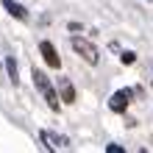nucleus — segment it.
Wrapping results in <instances>:
<instances>
[{
  "mask_svg": "<svg viewBox=\"0 0 153 153\" xmlns=\"http://www.w3.org/2000/svg\"><path fill=\"white\" fill-rule=\"evenodd\" d=\"M31 78H33V86H36L39 92L45 95V100H48V106H50L53 111H59V95H56V89L50 86L48 75H45L42 70H36V67H33V70H31Z\"/></svg>",
  "mask_w": 153,
  "mask_h": 153,
  "instance_id": "nucleus-1",
  "label": "nucleus"
},
{
  "mask_svg": "<svg viewBox=\"0 0 153 153\" xmlns=\"http://www.w3.org/2000/svg\"><path fill=\"white\" fill-rule=\"evenodd\" d=\"M73 48H75V53L86 61V64L95 67L97 61H100V53H97V48H95L89 39H84V36H73Z\"/></svg>",
  "mask_w": 153,
  "mask_h": 153,
  "instance_id": "nucleus-2",
  "label": "nucleus"
},
{
  "mask_svg": "<svg viewBox=\"0 0 153 153\" xmlns=\"http://www.w3.org/2000/svg\"><path fill=\"white\" fill-rule=\"evenodd\" d=\"M39 53H42V59H45V64L48 67H53V70H59L61 67V59H59V53H56V48L45 39V42H39Z\"/></svg>",
  "mask_w": 153,
  "mask_h": 153,
  "instance_id": "nucleus-3",
  "label": "nucleus"
},
{
  "mask_svg": "<svg viewBox=\"0 0 153 153\" xmlns=\"http://www.w3.org/2000/svg\"><path fill=\"white\" fill-rule=\"evenodd\" d=\"M131 95H134L131 89H117V92L111 95V103H109V106H111V111L123 114L125 109H128V100H131Z\"/></svg>",
  "mask_w": 153,
  "mask_h": 153,
  "instance_id": "nucleus-4",
  "label": "nucleus"
},
{
  "mask_svg": "<svg viewBox=\"0 0 153 153\" xmlns=\"http://www.w3.org/2000/svg\"><path fill=\"white\" fill-rule=\"evenodd\" d=\"M3 6H6V11L11 14V17H17V20H28V11H25V6H20V3H14V0H3Z\"/></svg>",
  "mask_w": 153,
  "mask_h": 153,
  "instance_id": "nucleus-5",
  "label": "nucleus"
},
{
  "mask_svg": "<svg viewBox=\"0 0 153 153\" xmlns=\"http://www.w3.org/2000/svg\"><path fill=\"white\" fill-rule=\"evenodd\" d=\"M59 89H61V100L64 103H75V89L67 78H59Z\"/></svg>",
  "mask_w": 153,
  "mask_h": 153,
  "instance_id": "nucleus-6",
  "label": "nucleus"
},
{
  "mask_svg": "<svg viewBox=\"0 0 153 153\" xmlns=\"http://www.w3.org/2000/svg\"><path fill=\"white\" fill-rule=\"evenodd\" d=\"M6 70H8V78H11V84L17 86V61H14V59H6Z\"/></svg>",
  "mask_w": 153,
  "mask_h": 153,
  "instance_id": "nucleus-7",
  "label": "nucleus"
},
{
  "mask_svg": "<svg viewBox=\"0 0 153 153\" xmlns=\"http://www.w3.org/2000/svg\"><path fill=\"white\" fill-rule=\"evenodd\" d=\"M120 61H123V64H134V61H137V53L123 50V53H120Z\"/></svg>",
  "mask_w": 153,
  "mask_h": 153,
  "instance_id": "nucleus-8",
  "label": "nucleus"
},
{
  "mask_svg": "<svg viewBox=\"0 0 153 153\" xmlns=\"http://www.w3.org/2000/svg\"><path fill=\"white\" fill-rule=\"evenodd\" d=\"M106 153H125V148H120V145H109V148H106Z\"/></svg>",
  "mask_w": 153,
  "mask_h": 153,
  "instance_id": "nucleus-9",
  "label": "nucleus"
}]
</instances>
